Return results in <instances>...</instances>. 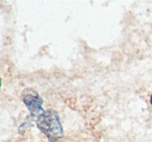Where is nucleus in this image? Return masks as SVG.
Returning <instances> with one entry per match:
<instances>
[{"instance_id": "f257e3e1", "label": "nucleus", "mask_w": 152, "mask_h": 142, "mask_svg": "<svg viewBox=\"0 0 152 142\" xmlns=\"http://www.w3.org/2000/svg\"><path fill=\"white\" fill-rule=\"evenodd\" d=\"M37 127L50 142H57L64 137V129L58 114L54 110H46L37 118Z\"/></svg>"}, {"instance_id": "f03ea898", "label": "nucleus", "mask_w": 152, "mask_h": 142, "mask_svg": "<svg viewBox=\"0 0 152 142\" xmlns=\"http://www.w3.org/2000/svg\"><path fill=\"white\" fill-rule=\"evenodd\" d=\"M22 100L30 112V116L37 119L41 114L44 113L43 110V99L40 94L34 89H25L22 93Z\"/></svg>"}, {"instance_id": "7ed1b4c3", "label": "nucleus", "mask_w": 152, "mask_h": 142, "mask_svg": "<svg viewBox=\"0 0 152 142\" xmlns=\"http://www.w3.org/2000/svg\"><path fill=\"white\" fill-rule=\"evenodd\" d=\"M150 104H151V106H152V95H151V97H150Z\"/></svg>"}]
</instances>
